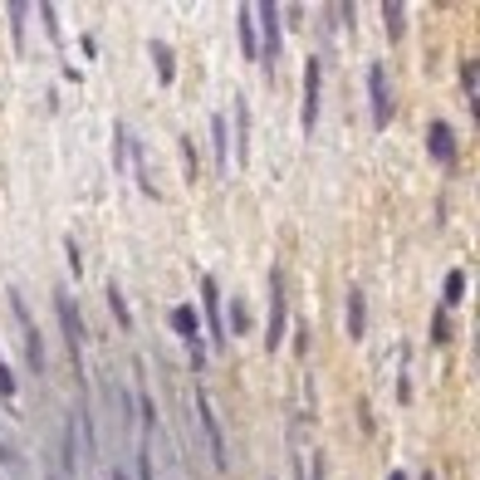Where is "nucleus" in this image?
I'll return each mask as SVG.
<instances>
[{"instance_id": "nucleus-1", "label": "nucleus", "mask_w": 480, "mask_h": 480, "mask_svg": "<svg viewBox=\"0 0 480 480\" xmlns=\"http://www.w3.org/2000/svg\"><path fill=\"white\" fill-rule=\"evenodd\" d=\"M54 314H59V329H64L69 368H74V378L83 382V323H79V304H74V294L59 290V294H54Z\"/></svg>"}, {"instance_id": "nucleus-30", "label": "nucleus", "mask_w": 480, "mask_h": 480, "mask_svg": "<svg viewBox=\"0 0 480 480\" xmlns=\"http://www.w3.org/2000/svg\"><path fill=\"white\" fill-rule=\"evenodd\" d=\"M388 480H407V471H392V475H388Z\"/></svg>"}, {"instance_id": "nucleus-28", "label": "nucleus", "mask_w": 480, "mask_h": 480, "mask_svg": "<svg viewBox=\"0 0 480 480\" xmlns=\"http://www.w3.org/2000/svg\"><path fill=\"white\" fill-rule=\"evenodd\" d=\"M0 466H15V451H10L5 441H0Z\"/></svg>"}, {"instance_id": "nucleus-23", "label": "nucleus", "mask_w": 480, "mask_h": 480, "mask_svg": "<svg viewBox=\"0 0 480 480\" xmlns=\"http://www.w3.org/2000/svg\"><path fill=\"white\" fill-rule=\"evenodd\" d=\"M15 388H20V382H15V373H10L5 363H0V402H10V398H15Z\"/></svg>"}, {"instance_id": "nucleus-3", "label": "nucleus", "mask_w": 480, "mask_h": 480, "mask_svg": "<svg viewBox=\"0 0 480 480\" xmlns=\"http://www.w3.org/2000/svg\"><path fill=\"white\" fill-rule=\"evenodd\" d=\"M255 40H260V64L274 69V59H280V5H255Z\"/></svg>"}, {"instance_id": "nucleus-12", "label": "nucleus", "mask_w": 480, "mask_h": 480, "mask_svg": "<svg viewBox=\"0 0 480 480\" xmlns=\"http://www.w3.org/2000/svg\"><path fill=\"white\" fill-rule=\"evenodd\" d=\"M211 152H216V167L226 172V167H231V128H226L221 113L211 118Z\"/></svg>"}, {"instance_id": "nucleus-18", "label": "nucleus", "mask_w": 480, "mask_h": 480, "mask_svg": "<svg viewBox=\"0 0 480 480\" xmlns=\"http://www.w3.org/2000/svg\"><path fill=\"white\" fill-rule=\"evenodd\" d=\"M456 304H466V270L446 274V299H441V309H456Z\"/></svg>"}, {"instance_id": "nucleus-15", "label": "nucleus", "mask_w": 480, "mask_h": 480, "mask_svg": "<svg viewBox=\"0 0 480 480\" xmlns=\"http://www.w3.org/2000/svg\"><path fill=\"white\" fill-rule=\"evenodd\" d=\"M382 20H388V40L398 44L402 34H407V10L398 5V0H382Z\"/></svg>"}, {"instance_id": "nucleus-6", "label": "nucleus", "mask_w": 480, "mask_h": 480, "mask_svg": "<svg viewBox=\"0 0 480 480\" xmlns=\"http://www.w3.org/2000/svg\"><path fill=\"white\" fill-rule=\"evenodd\" d=\"M197 417H201V437H206V446H211V466H216V471H226L231 456H226V437H221V422H216V407L206 398V388L197 392Z\"/></svg>"}, {"instance_id": "nucleus-2", "label": "nucleus", "mask_w": 480, "mask_h": 480, "mask_svg": "<svg viewBox=\"0 0 480 480\" xmlns=\"http://www.w3.org/2000/svg\"><path fill=\"white\" fill-rule=\"evenodd\" d=\"M284 323H290V294H284V270H270V319H265V353L284 348Z\"/></svg>"}, {"instance_id": "nucleus-32", "label": "nucleus", "mask_w": 480, "mask_h": 480, "mask_svg": "<svg viewBox=\"0 0 480 480\" xmlns=\"http://www.w3.org/2000/svg\"><path fill=\"white\" fill-rule=\"evenodd\" d=\"M50 480H59V475H50Z\"/></svg>"}, {"instance_id": "nucleus-19", "label": "nucleus", "mask_w": 480, "mask_h": 480, "mask_svg": "<svg viewBox=\"0 0 480 480\" xmlns=\"http://www.w3.org/2000/svg\"><path fill=\"white\" fill-rule=\"evenodd\" d=\"M10 34H15V44H25V15H30V5H20V0H10Z\"/></svg>"}, {"instance_id": "nucleus-14", "label": "nucleus", "mask_w": 480, "mask_h": 480, "mask_svg": "<svg viewBox=\"0 0 480 480\" xmlns=\"http://www.w3.org/2000/svg\"><path fill=\"white\" fill-rule=\"evenodd\" d=\"M368 329V304H363V290H348V339H363Z\"/></svg>"}, {"instance_id": "nucleus-24", "label": "nucleus", "mask_w": 480, "mask_h": 480, "mask_svg": "<svg viewBox=\"0 0 480 480\" xmlns=\"http://www.w3.org/2000/svg\"><path fill=\"white\" fill-rule=\"evenodd\" d=\"M64 255H69V270H74V274H83V255H79V240H74V235L64 240Z\"/></svg>"}, {"instance_id": "nucleus-17", "label": "nucleus", "mask_w": 480, "mask_h": 480, "mask_svg": "<svg viewBox=\"0 0 480 480\" xmlns=\"http://www.w3.org/2000/svg\"><path fill=\"white\" fill-rule=\"evenodd\" d=\"M148 54H152V59H158V79H162V83H172V79H177V64H172V50H167V44H162V40H152V44H148Z\"/></svg>"}, {"instance_id": "nucleus-16", "label": "nucleus", "mask_w": 480, "mask_h": 480, "mask_svg": "<svg viewBox=\"0 0 480 480\" xmlns=\"http://www.w3.org/2000/svg\"><path fill=\"white\" fill-rule=\"evenodd\" d=\"M172 329H177V339H197V333H201L197 309H191V304H177V309H172Z\"/></svg>"}, {"instance_id": "nucleus-5", "label": "nucleus", "mask_w": 480, "mask_h": 480, "mask_svg": "<svg viewBox=\"0 0 480 480\" xmlns=\"http://www.w3.org/2000/svg\"><path fill=\"white\" fill-rule=\"evenodd\" d=\"M201 309H206V339L216 353H226V319H221V284H216V274H201Z\"/></svg>"}, {"instance_id": "nucleus-4", "label": "nucleus", "mask_w": 480, "mask_h": 480, "mask_svg": "<svg viewBox=\"0 0 480 480\" xmlns=\"http://www.w3.org/2000/svg\"><path fill=\"white\" fill-rule=\"evenodd\" d=\"M10 309H15L20 319V339H25V358H30V373H44V339H40V323H34L30 304L20 299L15 290H10Z\"/></svg>"}, {"instance_id": "nucleus-29", "label": "nucleus", "mask_w": 480, "mask_h": 480, "mask_svg": "<svg viewBox=\"0 0 480 480\" xmlns=\"http://www.w3.org/2000/svg\"><path fill=\"white\" fill-rule=\"evenodd\" d=\"M108 480H128V471H123V466H113V475H108Z\"/></svg>"}, {"instance_id": "nucleus-13", "label": "nucleus", "mask_w": 480, "mask_h": 480, "mask_svg": "<svg viewBox=\"0 0 480 480\" xmlns=\"http://www.w3.org/2000/svg\"><path fill=\"white\" fill-rule=\"evenodd\" d=\"M108 309H113V319H118V329H128V333H133V309H128V299H123V284H118V280H108Z\"/></svg>"}, {"instance_id": "nucleus-22", "label": "nucleus", "mask_w": 480, "mask_h": 480, "mask_svg": "<svg viewBox=\"0 0 480 480\" xmlns=\"http://www.w3.org/2000/svg\"><path fill=\"white\" fill-rule=\"evenodd\" d=\"M299 480H329V471H323V456H314V461L299 466Z\"/></svg>"}, {"instance_id": "nucleus-11", "label": "nucleus", "mask_w": 480, "mask_h": 480, "mask_svg": "<svg viewBox=\"0 0 480 480\" xmlns=\"http://www.w3.org/2000/svg\"><path fill=\"white\" fill-rule=\"evenodd\" d=\"M231 158L245 167L250 162V108L245 99H235V138H231Z\"/></svg>"}, {"instance_id": "nucleus-7", "label": "nucleus", "mask_w": 480, "mask_h": 480, "mask_svg": "<svg viewBox=\"0 0 480 480\" xmlns=\"http://www.w3.org/2000/svg\"><path fill=\"white\" fill-rule=\"evenodd\" d=\"M319 83H323V59L309 54V59H304V108H299V123H304V133H314V123H319Z\"/></svg>"}, {"instance_id": "nucleus-10", "label": "nucleus", "mask_w": 480, "mask_h": 480, "mask_svg": "<svg viewBox=\"0 0 480 480\" xmlns=\"http://www.w3.org/2000/svg\"><path fill=\"white\" fill-rule=\"evenodd\" d=\"M235 34H240V54H245V64H260V40H255V5H240V10H235Z\"/></svg>"}, {"instance_id": "nucleus-31", "label": "nucleus", "mask_w": 480, "mask_h": 480, "mask_svg": "<svg viewBox=\"0 0 480 480\" xmlns=\"http://www.w3.org/2000/svg\"><path fill=\"white\" fill-rule=\"evenodd\" d=\"M422 480H437V475H422Z\"/></svg>"}, {"instance_id": "nucleus-8", "label": "nucleus", "mask_w": 480, "mask_h": 480, "mask_svg": "<svg viewBox=\"0 0 480 480\" xmlns=\"http://www.w3.org/2000/svg\"><path fill=\"white\" fill-rule=\"evenodd\" d=\"M368 99H373V123L388 128L392 123V89H388V69L368 64Z\"/></svg>"}, {"instance_id": "nucleus-27", "label": "nucleus", "mask_w": 480, "mask_h": 480, "mask_svg": "<svg viewBox=\"0 0 480 480\" xmlns=\"http://www.w3.org/2000/svg\"><path fill=\"white\" fill-rule=\"evenodd\" d=\"M245 323H250V314H245V304L235 299V304H231V329H240V333H245Z\"/></svg>"}, {"instance_id": "nucleus-25", "label": "nucleus", "mask_w": 480, "mask_h": 480, "mask_svg": "<svg viewBox=\"0 0 480 480\" xmlns=\"http://www.w3.org/2000/svg\"><path fill=\"white\" fill-rule=\"evenodd\" d=\"M187 348H191V368H206V343H201V333L187 339Z\"/></svg>"}, {"instance_id": "nucleus-26", "label": "nucleus", "mask_w": 480, "mask_h": 480, "mask_svg": "<svg viewBox=\"0 0 480 480\" xmlns=\"http://www.w3.org/2000/svg\"><path fill=\"white\" fill-rule=\"evenodd\" d=\"M182 158H187V177L197 182V142L191 138H182Z\"/></svg>"}, {"instance_id": "nucleus-20", "label": "nucleus", "mask_w": 480, "mask_h": 480, "mask_svg": "<svg viewBox=\"0 0 480 480\" xmlns=\"http://www.w3.org/2000/svg\"><path fill=\"white\" fill-rule=\"evenodd\" d=\"M446 339H451V314H446V309H441V304H437V314H431V343H437V348H441V343H446Z\"/></svg>"}, {"instance_id": "nucleus-9", "label": "nucleus", "mask_w": 480, "mask_h": 480, "mask_svg": "<svg viewBox=\"0 0 480 480\" xmlns=\"http://www.w3.org/2000/svg\"><path fill=\"white\" fill-rule=\"evenodd\" d=\"M427 152H431V162L456 167V133H451V123H446V118L427 123Z\"/></svg>"}, {"instance_id": "nucleus-21", "label": "nucleus", "mask_w": 480, "mask_h": 480, "mask_svg": "<svg viewBox=\"0 0 480 480\" xmlns=\"http://www.w3.org/2000/svg\"><path fill=\"white\" fill-rule=\"evenodd\" d=\"M461 93H466V103L475 108V59H461Z\"/></svg>"}]
</instances>
